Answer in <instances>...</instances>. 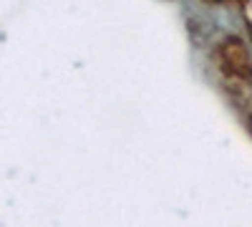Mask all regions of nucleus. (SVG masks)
Instances as JSON below:
<instances>
[]
</instances>
